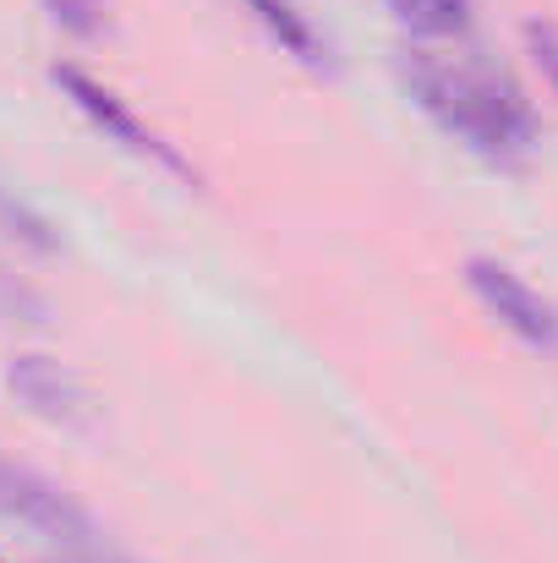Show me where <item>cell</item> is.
<instances>
[{
    "label": "cell",
    "mask_w": 558,
    "mask_h": 563,
    "mask_svg": "<svg viewBox=\"0 0 558 563\" xmlns=\"http://www.w3.org/2000/svg\"><path fill=\"white\" fill-rule=\"evenodd\" d=\"M394 5V16L405 22V27H416V33H460L466 22H471V0H389Z\"/></svg>",
    "instance_id": "obj_7"
},
{
    "label": "cell",
    "mask_w": 558,
    "mask_h": 563,
    "mask_svg": "<svg viewBox=\"0 0 558 563\" xmlns=\"http://www.w3.org/2000/svg\"><path fill=\"white\" fill-rule=\"evenodd\" d=\"M466 285L477 290V301H482L521 345L558 351V307L543 290H532L515 268H504V263H493V257H471V263H466Z\"/></svg>",
    "instance_id": "obj_4"
},
{
    "label": "cell",
    "mask_w": 558,
    "mask_h": 563,
    "mask_svg": "<svg viewBox=\"0 0 558 563\" xmlns=\"http://www.w3.org/2000/svg\"><path fill=\"white\" fill-rule=\"evenodd\" d=\"M55 88H61V93H66V99H72V104H77V110H83L105 137H110V143H121L127 154L154 159V165H160V170H171V176H192L182 154H176L154 126H143V121L127 110V99H121L116 88H105V82H99V77H88L83 66H55Z\"/></svg>",
    "instance_id": "obj_3"
},
{
    "label": "cell",
    "mask_w": 558,
    "mask_h": 563,
    "mask_svg": "<svg viewBox=\"0 0 558 563\" xmlns=\"http://www.w3.org/2000/svg\"><path fill=\"white\" fill-rule=\"evenodd\" d=\"M0 563H6V559H0Z\"/></svg>",
    "instance_id": "obj_10"
},
{
    "label": "cell",
    "mask_w": 558,
    "mask_h": 563,
    "mask_svg": "<svg viewBox=\"0 0 558 563\" xmlns=\"http://www.w3.org/2000/svg\"><path fill=\"white\" fill-rule=\"evenodd\" d=\"M50 5V16L61 22V27H72V33H99L105 27V5L99 0H44Z\"/></svg>",
    "instance_id": "obj_8"
},
{
    "label": "cell",
    "mask_w": 558,
    "mask_h": 563,
    "mask_svg": "<svg viewBox=\"0 0 558 563\" xmlns=\"http://www.w3.org/2000/svg\"><path fill=\"white\" fill-rule=\"evenodd\" d=\"M400 82L471 154H482L493 165H521L532 154L537 121L504 77H493L471 60L433 55V49H400Z\"/></svg>",
    "instance_id": "obj_1"
},
{
    "label": "cell",
    "mask_w": 558,
    "mask_h": 563,
    "mask_svg": "<svg viewBox=\"0 0 558 563\" xmlns=\"http://www.w3.org/2000/svg\"><path fill=\"white\" fill-rule=\"evenodd\" d=\"M0 520L22 526L44 542H61V548H94V537H99L88 509L72 493H61L50 476H39L6 454H0Z\"/></svg>",
    "instance_id": "obj_2"
},
{
    "label": "cell",
    "mask_w": 558,
    "mask_h": 563,
    "mask_svg": "<svg viewBox=\"0 0 558 563\" xmlns=\"http://www.w3.org/2000/svg\"><path fill=\"white\" fill-rule=\"evenodd\" d=\"M6 388H11L33 416H44V421H55V427H88V421H94V405H88L83 383L66 373L55 356H17V362L6 367Z\"/></svg>",
    "instance_id": "obj_5"
},
{
    "label": "cell",
    "mask_w": 558,
    "mask_h": 563,
    "mask_svg": "<svg viewBox=\"0 0 558 563\" xmlns=\"http://www.w3.org/2000/svg\"><path fill=\"white\" fill-rule=\"evenodd\" d=\"M526 38H532V49H537L543 77L558 88V27H554V22H532V27H526Z\"/></svg>",
    "instance_id": "obj_9"
},
{
    "label": "cell",
    "mask_w": 558,
    "mask_h": 563,
    "mask_svg": "<svg viewBox=\"0 0 558 563\" xmlns=\"http://www.w3.org/2000/svg\"><path fill=\"white\" fill-rule=\"evenodd\" d=\"M252 16H258V27L285 49V55H296L302 66H324L329 60V44H324V33L313 27V16L307 11H296V0H241Z\"/></svg>",
    "instance_id": "obj_6"
}]
</instances>
